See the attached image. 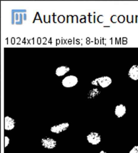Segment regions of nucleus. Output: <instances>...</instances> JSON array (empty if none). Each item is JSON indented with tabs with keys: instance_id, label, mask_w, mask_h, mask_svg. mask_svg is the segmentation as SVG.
Returning a JSON list of instances; mask_svg holds the SVG:
<instances>
[{
	"instance_id": "1",
	"label": "nucleus",
	"mask_w": 138,
	"mask_h": 153,
	"mask_svg": "<svg viewBox=\"0 0 138 153\" xmlns=\"http://www.w3.org/2000/svg\"><path fill=\"white\" fill-rule=\"evenodd\" d=\"M112 83V79L108 76H104L99 78H96L92 82V85H100V87L105 88L109 86Z\"/></svg>"
},
{
	"instance_id": "2",
	"label": "nucleus",
	"mask_w": 138,
	"mask_h": 153,
	"mask_svg": "<svg viewBox=\"0 0 138 153\" xmlns=\"http://www.w3.org/2000/svg\"><path fill=\"white\" fill-rule=\"evenodd\" d=\"M78 78L74 75H69L63 78L62 81V85L65 88H72L77 85L78 83Z\"/></svg>"
},
{
	"instance_id": "3",
	"label": "nucleus",
	"mask_w": 138,
	"mask_h": 153,
	"mask_svg": "<svg viewBox=\"0 0 138 153\" xmlns=\"http://www.w3.org/2000/svg\"><path fill=\"white\" fill-rule=\"evenodd\" d=\"M87 140L92 145H97L101 142V136L98 133L92 132L87 135Z\"/></svg>"
},
{
	"instance_id": "4",
	"label": "nucleus",
	"mask_w": 138,
	"mask_h": 153,
	"mask_svg": "<svg viewBox=\"0 0 138 153\" xmlns=\"http://www.w3.org/2000/svg\"><path fill=\"white\" fill-rule=\"evenodd\" d=\"M41 144L42 146L47 149H53L57 145L55 140L49 137L43 138L41 140Z\"/></svg>"
},
{
	"instance_id": "5",
	"label": "nucleus",
	"mask_w": 138,
	"mask_h": 153,
	"mask_svg": "<svg viewBox=\"0 0 138 153\" xmlns=\"http://www.w3.org/2000/svg\"><path fill=\"white\" fill-rule=\"evenodd\" d=\"M69 124L68 123H63L59 125H55L51 128V132L55 134H59L68 129L69 127Z\"/></svg>"
},
{
	"instance_id": "6",
	"label": "nucleus",
	"mask_w": 138,
	"mask_h": 153,
	"mask_svg": "<svg viewBox=\"0 0 138 153\" xmlns=\"http://www.w3.org/2000/svg\"><path fill=\"white\" fill-rule=\"evenodd\" d=\"M126 112V106L123 104H120L115 108V113L118 118H121L125 116Z\"/></svg>"
},
{
	"instance_id": "7",
	"label": "nucleus",
	"mask_w": 138,
	"mask_h": 153,
	"mask_svg": "<svg viewBox=\"0 0 138 153\" xmlns=\"http://www.w3.org/2000/svg\"><path fill=\"white\" fill-rule=\"evenodd\" d=\"M15 126V121L13 119L6 116L4 119V128L6 130L10 131L13 129Z\"/></svg>"
},
{
	"instance_id": "8",
	"label": "nucleus",
	"mask_w": 138,
	"mask_h": 153,
	"mask_svg": "<svg viewBox=\"0 0 138 153\" xmlns=\"http://www.w3.org/2000/svg\"><path fill=\"white\" fill-rule=\"evenodd\" d=\"M128 76L132 80H138V65H134L128 70Z\"/></svg>"
},
{
	"instance_id": "9",
	"label": "nucleus",
	"mask_w": 138,
	"mask_h": 153,
	"mask_svg": "<svg viewBox=\"0 0 138 153\" xmlns=\"http://www.w3.org/2000/svg\"><path fill=\"white\" fill-rule=\"evenodd\" d=\"M70 71V68L66 66H62L58 67L56 70V75L58 76H62L65 75L66 73H68Z\"/></svg>"
},
{
	"instance_id": "10",
	"label": "nucleus",
	"mask_w": 138,
	"mask_h": 153,
	"mask_svg": "<svg viewBox=\"0 0 138 153\" xmlns=\"http://www.w3.org/2000/svg\"><path fill=\"white\" fill-rule=\"evenodd\" d=\"M100 93V91L98 88H93L90 91L88 94V99H93L98 96Z\"/></svg>"
},
{
	"instance_id": "11",
	"label": "nucleus",
	"mask_w": 138,
	"mask_h": 153,
	"mask_svg": "<svg viewBox=\"0 0 138 153\" xmlns=\"http://www.w3.org/2000/svg\"><path fill=\"white\" fill-rule=\"evenodd\" d=\"M128 153H138V146H134Z\"/></svg>"
},
{
	"instance_id": "12",
	"label": "nucleus",
	"mask_w": 138,
	"mask_h": 153,
	"mask_svg": "<svg viewBox=\"0 0 138 153\" xmlns=\"http://www.w3.org/2000/svg\"><path fill=\"white\" fill-rule=\"evenodd\" d=\"M4 140H5V148H6L8 146L9 144V143H10V139H9V138L8 137H7V136H5V138H4Z\"/></svg>"
},
{
	"instance_id": "13",
	"label": "nucleus",
	"mask_w": 138,
	"mask_h": 153,
	"mask_svg": "<svg viewBox=\"0 0 138 153\" xmlns=\"http://www.w3.org/2000/svg\"><path fill=\"white\" fill-rule=\"evenodd\" d=\"M100 153H106V152L104 151H101L100 152Z\"/></svg>"
}]
</instances>
